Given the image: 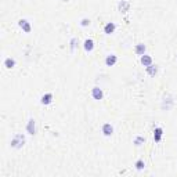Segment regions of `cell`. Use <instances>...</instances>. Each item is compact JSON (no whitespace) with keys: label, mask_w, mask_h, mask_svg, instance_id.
Returning a JSON list of instances; mask_svg holds the SVG:
<instances>
[{"label":"cell","mask_w":177,"mask_h":177,"mask_svg":"<svg viewBox=\"0 0 177 177\" xmlns=\"http://www.w3.org/2000/svg\"><path fill=\"white\" fill-rule=\"evenodd\" d=\"M40 101H42L43 105H49V104H51V101H53V94H51V93L43 94L42 95V98H40Z\"/></svg>","instance_id":"52a82bcc"},{"label":"cell","mask_w":177,"mask_h":177,"mask_svg":"<svg viewBox=\"0 0 177 177\" xmlns=\"http://www.w3.org/2000/svg\"><path fill=\"white\" fill-rule=\"evenodd\" d=\"M102 133H104V136H112L114 127L111 126L109 123H105V125H102Z\"/></svg>","instance_id":"ba28073f"},{"label":"cell","mask_w":177,"mask_h":177,"mask_svg":"<svg viewBox=\"0 0 177 177\" xmlns=\"http://www.w3.org/2000/svg\"><path fill=\"white\" fill-rule=\"evenodd\" d=\"M162 134H163L162 127H155V130H154V140H155V143H159V141H161Z\"/></svg>","instance_id":"8992f818"},{"label":"cell","mask_w":177,"mask_h":177,"mask_svg":"<svg viewBox=\"0 0 177 177\" xmlns=\"http://www.w3.org/2000/svg\"><path fill=\"white\" fill-rule=\"evenodd\" d=\"M134 51H136V54H139V56H143L144 53H145V46L143 43H140L136 46V49H134Z\"/></svg>","instance_id":"2e32d148"},{"label":"cell","mask_w":177,"mask_h":177,"mask_svg":"<svg viewBox=\"0 0 177 177\" xmlns=\"http://www.w3.org/2000/svg\"><path fill=\"white\" fill-rule=\"evenodd\" d=\"M118 8H119L120 13H126V11H129V8H130V3L122 0V1H119V4H118Z\"/></svg>","instance_id":"5b68a950"},{"label":"cell","mask_w":177,"mask_h":177,"mask_svg":"<svg viewBox=\"0 0 177 177\" xmlns=\"http://www.w3.org/2000/svg\"><path fill=\"white\" fill-rule=\"evenodd\" d=\"M115 24L114 22H108L107 25L104 26V32L107 33V35H111V33H114V31H115Z\"/></svg>","instance_id":"8fae6325"},{"label":"cell","mask_w":177,"mask_h":177,"mask_svg":"<svg viewBox=\"0 0 177 177\" xmlns=\"http://www.w3.org/2000/svg\"><path fill=\"white\" fill-rule=\"evenodd\" d=\"M18 25H19V28H21L24 32H26V33H29V32H31V24H29L26 19H19Z\"/></svg>","instance_id":"3957f363"},{"label":"cell","mask_w":177,"mask_h":177,"mask_svg":"<svg viewBox=\"0 0 177 177\" xmlns=\"http://www.w3.org/2000/svg\"><path fill=\"white\" fill-rule=\"evenodd\" d=\"M91 95H93L94 100H102L104 93H102V90L100 87H93L91 89Z\"/></svg>","instance_id":"7a4b0ae2"},{"label":"cell","mask_w":177,"mask_h":177,"mask_svg":"<svg viewBox=\"0 0 177 177\" xmlns=\"http://www.w3.org/2000/svg\"><path fill=\"white\" fill-rule=\"evenodd\" d=\"M145 143V139L144 137H141V136H139V137H136V140H134V144L137 147H140L141 144H144Z\"/></svg>","instance_id":"ac0fdd59"},{"label":"cell","mask_w":177,"mask_h":177,"mask_svg":"<svg viewBox=\"0 0 177 177\" xmlns=\"http://www.w3.org/2000/svg\"><path fill=\"white\" fill-rule=\"evenodd\" d=\"M140 61H141V64H143L144 67H150V65L152 64V58H151V56L143 54V56H141V60H140Z\"/></svg>","instance_id":"9c48e42d"},{"label":"cell","mask_w":177,"mask_h":177,"mask_svg":"<svg viewBox=\"0 0 177 177\" xmlns=\"http://www.w3.org/2000/svg\"><path fill=\"white\" fill-rule=\"evenodd\" d=\"M24 144H25V137L22 136V134H15L13 137V140H11V147L13 148H21V147H24Z\"/></svg>","instance_id":"6da1fadb"},{"label":"cell","mask_w":177,"mask_h":177,"mask_svg":"<svg viewBox=\"0 0 177 177\" xmlns=\"http://www.w3.org/2000/svg\"><path fill=\"white\" fill-rule=\"evenodd\" d=\"M76 43H78V39H76V38H73L72 40H71V51H75Z\"/></svg>","instance_id":"d6986e66"},{"label":"cell","mask_w":177,"mask_h":177,"mask_svg":"<svg viewBox=\"0 0 177 177\" xmlns=\"http://www.w3.org/2000/svg\"><path fill=\"white\" fill-rule=\"evenodd\" d=\"M134 166H136V169H137V170H143V169H144V166H145V163H144V161H143V159H139V161L136 162Z\"/></svg>","instance_id":"e0dca14e"},{"label":"cell","mask_w":177,"mask_h":177,"mask_svg":"<svg viewBox=\"0 0 177 177\" xmlns=\"http://www.w3.org/2000/svg\"><path fill=\"white\" fill-rule=\"evenodd\" d=\"M80 25H82V26H89V25H90V19L83 18L82 21H80Z\"/></svg>","instance_id":"ffe728a7"},{"label":"cell","mask_w":177,"mask_h":177,"mask_svg":"<svg viewBox=\"0 0 177 177\" xmlns=\"http://www.w3.org/2000/svg\"><path fill=\"white\" fill-rule=\"evenodd\" d=\"M172 104H173V100H172L170 95H167V98H166V97L163 98V102H162V108H163V109H170Z\"/></svg>","instance_id":"30bf717a"},{"label":"cell","mask_w":177,"mask_h":177,"mask_svg":"<svg viewBox=\"0 0 177 177\" xmlns=\"http://www.w3.org/2000/svg\"><path fill=\"white\" fill-rule=\"evenodd\" d=\"M26 132L29 133V134H35L36 133V123H35L33 119H29L28 125H26Z\"/></svg>","instance_id":"277c9868"},{"label":"cell","mask_w":177,"mask_h":177,"mask_svg":"<svg viewBox=\"0 0 177 177\" xmlns=\"http://www.w3.org/2000/svg\"><path fill=\"white\" fill-rule=\"evenodd\" d=\"M94 49V42L91 40V39H87V40H84V50L90 53V51H93Z\"/></svg>","instance_id":"7c38bea8"},{"label":"cell","mask_w":177,"mask_h":177,"mask_svg":"<svg viewBox=\"0 0 177 177\" xmlns=\"http://www.w3.org/2000/svg\"><path fill=\"white\" fill-rule=\"evenodd\" d=\"M4 67H6L7 69H11V68H14L15 67V60L11 57H8L4 60Z\"/></svg>","instance_id":"5bb4252c"},{"label":"cell","mask_w":177,"mask_h":177,"mask_svg":"<svg viewBox=\"0 0 177 177\" xmlns=\"http://www.w3.org/2000/svg\"><path fill=\"white\" fill-rule=\"evenodd\" d=\"M116 61H118V58H116V56H108L107 58H105V64H107V67H112V65H115L116 64Z\"/></svg>","instance_id":"4fadbf2b"},{"label":"cell","mask_w":177,"mask_h":177,"mask_svg":"<svg viewBox=\"0 0 177 177\" xmlns=\"http://www.w3.org/2000/svg\"><path fill=\"white\" fill-rule=\"evenodd\" d=\"M147 72H148V75L151 76H155L156 73H158V67L156 65H150V67H147Z\"/></svg>","instance_id":"9a60e30c"}]
</instances>
